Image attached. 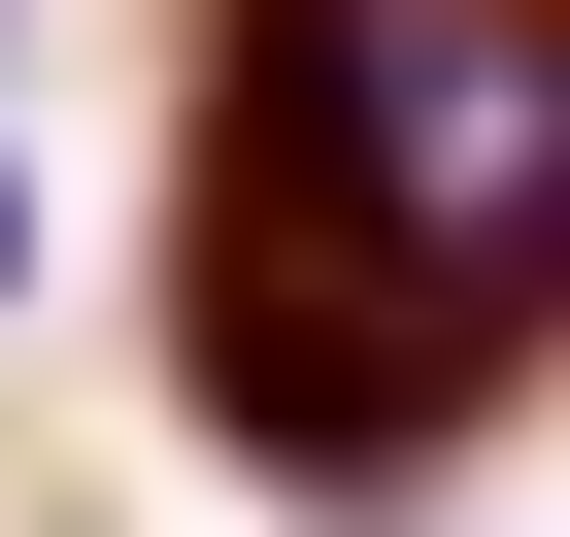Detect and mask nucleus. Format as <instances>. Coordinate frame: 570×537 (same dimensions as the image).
<instances>
[{"instance_id": "f03ea898", "label": "nucleus", "mask_w": 570, "mask_h": 537, "mask_svg": "<svg viewBox=\"0 0 570 537\" xmlns=\"http://www.w3.org/2000/svg\"><path fill=\"white\" fill-rule=\"evenodd\" d=\"M0 268H35V202H0Z\"/></svg>"}, {"instance_id": "f257e3e1", "label": "nucleus", "mask_w": 570, "mask_h": 537, "mask_svg": "<svg viewBox=\"0 0 570 537\" xmlns=\"http://www.w3.org/2000/svg\"><path fill=\"white\" fill-rule=\"evenodd\" d=\"M570 303V0H202L168 403L268 470H403Z\"/></svg>"}]
</instances>
